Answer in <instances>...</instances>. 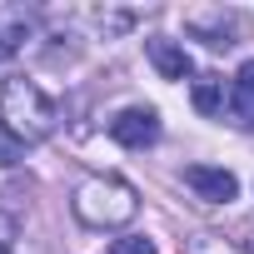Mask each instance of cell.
<instances>
[{
    "mask_svg": "<svg viewBox=\"0 0 254 254\" xmlns=\"http://www.w3.org/2000/svg\"><path fill=\"white\" fill-rule=\"evenodd\" d=\"M55 125H60V105L25 75H10L5 85H0V130H5L15 145H40L55 135Z\"/></svg>",
    "mask_w": 254,
    "mask_h": 254,
    "instance_id": "1",
    "label": "cell"
},
{
    "mask_svg": "<svg viewBox=\"0 0 254 254\" xmlns=\"http://www.w3.org/2000/svg\"><path fill=\"white\" fill-rule=\"evenodd\" d=\"M70 209L90 229H120V224H130L140 214V194H135V185H125L115 175H95V180H85L75 190Z\"/></svg>",
    "mask_w": 254,
    "mask_h": 254,
    "instance_id": "2",
    "label": "cell"
},
{
    "mask_svg": "<svg viewBox=\"0 0 254 254\" xmlns=\"http://www.w3.org/2000/svg\"><path fill=\"white\" fill-rule=\"evenodd\" d=\"M110 140L125 145V150H145V145H155V140H160V115H155L150 105L120 110V115L110 120Z\"/></svg>",
    "mask_w": 254,
    "mask_h": 254,
    "instance_id": "3",
    "label": "cell"
},
{
    "mask_svg": "<svg viewBox=\"0 0 254 254\" xmlns=\"http://www.w3.org/2000/svg\"><path fill=\"white\" fill-rule=\"evenodd\" d=\"M185 185H190L199 199H209V204L239 199V180H234L229 170H219V165H185Z\"/></svg>",
    "mask_w": 254,
    "mask_h": 254,
    "instance_id": "4",
    "label": "cell"
},
{
    "mask_svg": "<svg viewBox=\"0 0 254 254\" xmlns=\"http://www.w3.org/2000/svg\"><path fill=\"white\" fill-rule=\"evenodd\" d=\"M145 55H150V65H155L165 80H190V75H194L190 50L175 45V40H165V35H150V40H145Z\"/></svg>",
    "mask_w": 254,
    "mask_h": 254,
    "instance_id": "5",
    "label": "cell"
},
{
    "mask_svg": "<svg viewBox=\"0 0 254 254\" xmlns=\"http://www.w3.org/2000/svg\"><path fill=\"white\" fill-rule=\"evenodd\" d=\"M190 30H194V35H204V45L224 50V45H239L244 20H239L234 10H214V15H194V20H190Z\"/></svg>",
    "mask_w": 254,
    "mask_h": 254,
    "instance_id": "6",
    "label": "cell"
},
{
    "mask_svg": "<svg viewBox=\"0 0 254 254\" xmlns=\"http://www.w3.org/2000/svg\"><path fill=\"white\" fill-rule=\"evenodd\" d=\"M229 115H234V125L254 130V60H244L234 85H229Z\"/></svg>",
    "mask_w": 254,
    "mask_h": 254,
    "instance_id": "7",
    "label": "cell"
},
{
    "mask_svg": "<svg viewBox=\"0 0 254 254\" xmlns=\"http://www.w3.org/2000/svg\"><path fill=\"white\" fill-rule=\"evenodd\" d=\"M190 95H194V110H199V115H224V100H229V90H224V75H214V70L194 75Z\"/></svg>",
    "mask_w": 254,
    "mask_h": 254,
    "instance_id": "8",
    "label": "cell"
},
{
    "mask_svg": "<svg viewBox=\"0 0 254 254\" xmlns=\"http://www.w3.org/2000/svg\"><path fill=\"white\" fill-rule=\"evenodd\" d=\"M30 35V15L25 10H0V65H5Z\"/></svg>",
    "mask_w": 254,
    "mask_h": 254,
    "instance_id": "9",
    "label": "cell"
},
{
    "mask_svg": "<svg viewBox=\"0 0 254 254\" xmlns=\"http://www.w3.org/2000/svg\"><path fill=\"white\" fill-rule=\"evenodd\" d=\"M190 254H239V249L224 244L219 234H194V239H190Z\"/></svg>",
    "mask_w": 254,
    "mask_h": 254,
    "instance_id": "10",
    "label": "cell"
},
{
    "mask_svg": "<svg viewBox=\"0 0 254 254\" xmlns=\"http://www.w3.org/2000/svg\"><path fill=\"white\" fill-rule=\"evenodd\" d=\"M110 254H160V249H155L145 234H125V239H115V244H110Z\"/></svg>",
    "mask_w": 254,
    "mask_h": 254,
    "instance_id": "11",
    "label": "cell"
},
{
    "mask_svg": "<svg viewBox=\"0 0 254 254\" xmlns=\"http://www.w3.org/2000/svg\"><path fill=\"white\" fill-rule=\"evenodd\" d=\"M0 254H15V219L0 209Z\"/></svg>",
    "mask_w": 254,
    "mask_h": 254,
    "instance_id": "12",
    "label": "cell"
},
{
    "mask_svg": "<svg viewBox=\"0 0 254 254\" xmlns=\"http://www.w3.org/2000/svg\"><path fill=\"white\" fill-rule=\"evenodd\" d=\"M20 155H25V145H15V140H10L5 130H0V165H15Z\"/></svg>",
    "mask_w": 254,
    "mask_h": 254,
    "instance_id": "13",
    "label": "cell"
}]
</instances>
